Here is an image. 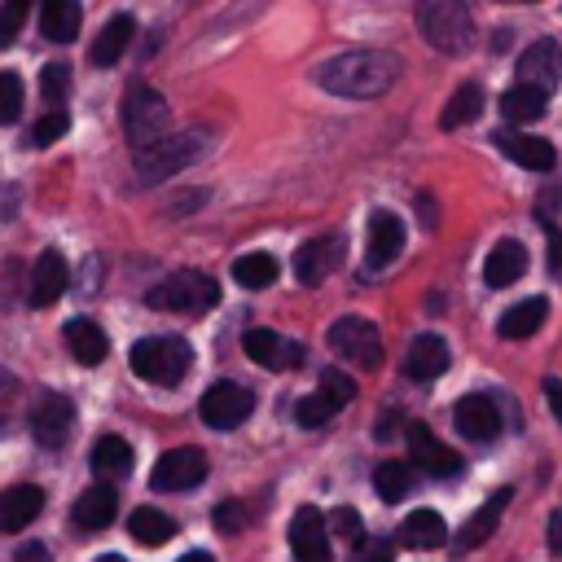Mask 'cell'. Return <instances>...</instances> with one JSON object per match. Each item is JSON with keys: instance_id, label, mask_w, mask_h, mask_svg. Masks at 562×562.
Instances as JSON below:
<instances>
[{"instance_id": "cell-28", "label": "cell", "mask_w": 562, "mask_h": 562, "mask_svg": "<svg viewBox=\"0 0 562 562\" xmlns=\"http://www.w3.org/2000/svg\"><path fill=\"white\" fill-rule=\"evenodd\" d=\"M40 31L53 44H70L79 35V0H44L40 9Z\"/></svg>"}, {"instance_id": "cell-2", "label": "cell", "mask_w": 562, "mask_h": 562, "mask_svg": "<svg viewBox=\"0 0 562 562\" xmlns=\"http://www.w3.org/2000/svg\"><path fill=\"white\" fill-rule=\"evenodd\" d=\"M417 13V31L430 48L439 53H470L474 44V18L465 9V0H413Z\"/></svg>"}, {"instance_id": "cell-16", "label": "cell", "mask_w": 562, "mask_h": 562, "mask_svg": "<svg viewBox=\"0 0 562 562\" xmlns=\"http://www.w3.org/2000/svg\"><path fill=\"white\" fill-rule=\"evenodd\" d=\"M558 79H562V44L558 40L527 44V53L518 57V83H536L549 92Z\"/></svg>"}, {"instance_id": "cell-32", "label": "cell", "mask_w": 562, "mask_h": 562, "mask_svg": "<svg viewBox=\"0 0 562 562\" xmlns=\"http://www.w3.org/2000/svg\"><path fill=\"white\" fill-rule=\"evenodd\" d=\"M127 531H132L136 544H167L176 536V522H171V514H162L154 505H140V509H132Z\"/></svg>"}, {"instance_id": "cell-38", "label": "cell", "mask_w": 562, "mask_h": 562, "mask_svg": "<svg viewBox=\"0 0 562 562\" xmlns=\"http://www.w3.org/2000/svg\"><path fill=\"white\" fill-rule=\"evenodd\" d=\"M334 408H342V404H351L356 400V382L347 378V373H338V369H325L321 373V386H316Z\"/></svg>"}, {"instance_id": "cell-4", "label": "cell", "mask_w": 562, "mask_h": 562, "mask_svg": "<svg viewBox=\"0 0 562 562\" xmlns=\"http://www.w3.org/2000/svg\"><path fill=\"white\" fill-rule=\"evenodd\" d=\"M123 136L127 145L140 154L149 145H158L167 136V101L158 88H145L136 83L127 97H123Z\"/></svg>"}, {"instance_id": "cell-53", "label": "cell", "mask_w": 562, "mask_h": 562, "mask_svg": "<svg viewBox=\"0 0 562 562\" xmlns=\"http://www.w3.org/2000/svg\"><path fill=\"white\" fill-rule=\"evenodd\" d=\"M509 4H536V0H509Z\"/></svg>"}, {"instance_id": "cell-34", "label": "cell", "mask_w": 562, "mask_h": 562, "mask_svg": "<svg viewBox=\"0 0 562 562\" xmlns=\"http://www.w3.org/2000/svg\"><path fill=\"white\" fill-rule=\"evenodd\" d=\"M373 483H378V496H382L386 505H400V501L413 492L417 474H413L408 461H382V465L373 470Z\"/></svg>"}, {"instance_id": "cell-43", "label": "cell", "mask_w": 562, "mask_h": 562, "mask_svg": "<svg viewBox=\"0 0 562 562\" xmlns=\"http://www.w3.org/2000/svg\"><path fill=\"white\" fill-rule=\"evenodd\" d=\"M395 553H391V544L386 540H378V536H369V540H356V549H351V562H391Z\"/></svg>"}, {"instance_id": "cell-9", "label": "cell", "mask_w": 562, "mask_h": 562, "mask_svg": "<svg viewBox=\"0 0 562 562\" xmlns=\"http://www.w3.org/2000/svg\"><path fill=\"white\" fill-rule=\"evenodd\" d=\"M70 426H75V404L61 391H44L35 400V408H31V435H35V443L61 448L70 439Z\"/></svg>"}, {"instance_id": "cell-39", "label": "cell", "mask_w": 562, "mask_h": 562, "mask_svg": "<svg viewBox=\"0 0 562 562\" xmlns=\"http://www.w3.org/2000/svg\"><path fill=\"white\" fill-rule=\"evenodd\" d=\"M66 88H70V66L66 61H48L44 70H40V92H44V101H61L66 97Z\"/></svg>"}, {"instance_id": "cell-30", "label": "cell", "mask_w": 562, "mask_h": 562, "mask_svg": "<svg viewBox=\"0 0 562 562\" xmlns=\"http://www.w3.org/2000/svg\"><path fill=\"white\" fill-rule=\"evenodd\" d=\"M544 316H549V303H544V299H522V303H514V307L501 316L496 334H501V338H531V334L544 325Z\"/></svg>"}, {"instance_id": "cell-36", "label": "cell", "mask_w": 562, "mask_h": 562, "mask_svg": "<svg viewBox=\"0 0 562 562\" xmlns=\"http://www.w3.org/2000/svg\"><path fill=\"white\" fill-rule=\"evenodd\" d=\"M334 413H338V408H334V404H329L321 391H312V395H303V400L294 404V422H299L303 430H316V426H325Z\"/></svg>"}, {"instance_id": "cell-37", "label": "cell", "mask_w": 562, "mask_h": 562, "mask_svg": "<svg viewBox=\"0 0 562 562\" xmlns=\"http://www.w3.org/2000/svg\"><path fill=\"white\" fill-rule=\"evenodd\" d=\"M31 4H35V0H4V4H0V48H9V44L22 35V26H26V18H31Z\"/></svg>"}, {"instance_id": "cell-22", "label": "cell", "mask_w": 562, "mask_h": 562, "mask_svg": "<svg viewBox=\"0 0 562 562\" xmlns=\"http://www.w3.org/2000/svg\"><path fill=\"white\" fill-rule=\"evenodd\" d=\"M40 509H44V487H35V483H13V487H4V492H0V531L26 527Z\"/></svg>"}, {"instance_id": "cell-33", "label": "cell", "mask_w": 562, "mask_h": 562, "mask_svg": "<svg viewBox=\"0 0 562 562\" xmlns=\"http://www.w3.org/2000/svg\"><path fill=\"white\" fill-rule=\"evenodd\" d=\"M92 470H97L101 479H123V474L132 470V448H127V439L101 435V439L92 443Z\"/></svg>"}, {"instance_id": "cell-42", "label": "cell", "mask_w": 562, "mask_h": 562, "mask_svg": "<svg viewBox=\"0 0 562 562\" xmlns=\"http://www.w3.org/2000/svg\"><path fill=\"white\" fill-rule=\"evenodd\" d=\"M66 127H70L66 110H48V114L31 127V140H35V145H53V140H61V136H66Z\"/></svg>"}, {"instance_id": "cell-35", "label": "cell", "mask_w": 562, "mask_h": 562, "mask_svg": "<svg viewBox=\"0 0 562 562\" xmlns=\"http://www.w3.org/2000/svg\"><path fill=\"white\" fill-rule=\"evenodd\" d=\"M233 281H237V285H246V290H263V285H272V281H277V259H272V255H263V250L241 255V259L233 263Z\"/></svg>"}, {"instance_id": "cell-46", "label": "cell", "mask_w": 562, "mask_h": 562, "mask_svg": "<svg viewBox=\"0 0 562 562\" xmlns=\"http://www.w3.org/2000/svg\"><path fill=\"white\" fill-rule=\"evenodd\" d=\"M544 400H549L553 417L562 422V378H549V382H544Z\"/></svg>"}, {"instance_id": "cell-29", "label": "cell", "mask_w": 562, "mask_h": 562, "mask_svg": "<svg viewBox=\"0 0 562 562\" xmlns=\"http://www.w3.org/2000/svg\"><path fill=\"white\" fill-rule=\"evenodd\" d=\"M66 347H70V356H75L79 364H101L105 351H110V338H105L101 325H92V321H70V325H66Z\"/></svg>"}, {"instance_id": "cell-14", "label": "cell", "mask_w": 562, "mask_h": 562, "mask_svg": "<svg viewBox=\"0 0 562 562\" xmlns=\"http://www.w3.org/2000/svg\"><path fill=\"white\" fill-rule=\"evenodd\" d=\"M400 250H404V224H400V215L373 211L369 215V233H364V263L369 268H386Z\"/></svg>"}, {"instance_id": "cell-8", "label": "cell", "mask_w": 562, "mask_h": 562, "mask_svg": "<svg viewBox=\"0 0 562 562\" xmlns=\"http://www.w3.org/2000/svg\"><path fill=\"white\" fill-rule=\"evenodd\" d=\"M250 408H255V395H250L241 382H215V386H206V395H202V404H198V413H202V422H206L211 430H233V426H241V422L250 417Z\"/></svg>"}, {"instance_id": "cell-41", "label": "cell", "mask_w": 562, "mask_h": 562, "mask_svg": "<svg viewBox=\"0 0 562 562\" xmlns=\"http://www.w3.org/2000/svg\"><path fill=\"white\" fill-rule=\"evenodd\" d=\"M211 518H215V527H220L224 536H228V531H246V527H250V509H246L241 501H220Z\"/></svg>"}, {"instance_id": "cell-47", "label": "cell", "mask_w": 562, "mask_h": 562, "mask_svg": "<svg viewBox=\"0 0 562 562\" xmlns=\"http://www.w3.org/2000/svg\"><path fill=\"white\" fill-rule=\"evenodd\" d=\"M13 395H18L13 378H9V373H0V422H4V417H9V408H13Z\"/></svg>"}, {"instance_id": "cell-15", "label": "cell", "mask_w": 562, "mask_h": 562, "mask_svg": "<svg viewBox=\"0 0 562 562\" xmlns=\"http://www.w3.org/2000/svg\"><path fill=\"white\" fill-rule=\"evenodd\" d=\"M452 422H457V430H461L465 439H474V443H487V439L501 435V413H496V404H492L487 395H479V391L457 400Z\"/></svg>"}, {"instance_id": "cell-3", "label": "cell", "mask_w": 562, "mask_h": 562, "mask_svg": "<svg viewBox=\"0 0 562 562\" xmlns=\"http://www.w3.org/2000/svg\"><path fill=\"white\" fill-rule=\"evenodd\" d=\"M132 373L136 378H145V382H154V386H176L184 373H189V360H193V351H189V342L184 338H176V334H149V338H140V342H132Z\"/></svg>"}, {"instance_id": "cell-23", "label": "cell", "mask_w": 562, "mask_h": 562, "mask_svg": "<svg viewBox=\"0 0 562 562\" xmlns=\"http://www.w3.org/2000/svg\"><path fill=\"white\" fill-rule=\"evenodd\" d=\"M338 263V237H312L307 246H299L294 255V277L303 285H321Z\"/></svg>"}, {"instance_id": "cell-40", "label": "cell", "mask_w": 562, "mask_h": 562, "mask_svg": "<svg viewBox=\"0 0 562 562\" xmlns=\"http://www.w3.org/2000/svg\"><path fill=\"white\" fill-rule=\"evenodd\" d=\"M22 114V79L13 70H0V123H13Z\"/></svg>"}, {"instance_id": "cell-17", "label": "cell", "mask_w": 562, "mask_h": 562, "mask_svg": "<svg viewBox=\"0 0 562 562\" xmlns=\"http://www.w3.org/2000/svg\"><path fill=\"white\" fill-rule=\"evenodd\" d=\"M66 281H70V268L57 250H44L35 259V272H31V290H26V303L31 307H53L61 294H66Z\"/></svg>"}, {"instance_id": "cell-51", "label": "cell", "mask_w": 562, "mask_h": 562, "mask_svg": "<svg viewBox=\"0 0 562 562\" xmlns=\"http://www.w3.org/2000/svg\"><path fill=\"white\" fill-rule=\"evenodd\" d=\"M553 544H558V549H562V514H558V518H553Z\"/></svg>"}, {"instance_id": "cell-26", "label": "cell", "mask_w": 562, "mask_h": 562, "mask_svg": "<svg viewBox=\"0 0 562 562\" xmlns=\"http://www.w3.org/2000/svg\"><path fill=\"white\" fill-rule=\"evenodd\" d=\"M443 540H448V527H443V518L435 509H413L404 518V527H400V544L404 549H439Z\"/></svg>"}, {"instance_id": "cell-5", "label": "cell", "mask_w": 562, "mask_h": 562, "mask_svg": "<svg viewBox=\"0 0 562 562\" xmlns=\"http://www.w3.org/2000/svg\"><path fill=\"white\" fill-rule=\"evenodd\" d=\"M145 303L158 307V312H193L198 316V312H206V307L220 303V285L206 272H176V277L158 281L145 294Z\"/></svg>"}, {"instance_id": "cell-52", "label": "cell", "mask_w": 562, "mask_h": 562, "mask_svg": "<svg viewBox=\"0 0 562 562\" xmlns=\"http://www.w3.org/2000/svg\"><path fill=\"white\" fill-rule=\"evenodd\" d=\"M97 562H123V558H119V553H101Z\"/></svg>"}, {"instance_id": "cell-12", "label": "cell", "mask_w": 562, "mask_h": 562, "mask_svg": "<svg viewBox=\"0 0 562 562\" xmlns=\"http://www.w3.org/2000/svg\"><path fill=\"white\" fill-rule=\"evenodd\" d=\"M290 553L299 562H329V527L316 505H299L290 518Z\"/></svg>"}, {"instance_id": "cell-19", "label": "cell", "mask_w": 562, "mask_h": 562, "mask_svg": "<svg viewBox=\"0 0 562 562\" xmlns=\"http://www.w3.org/2000/svg\"><path fill=\"white\" fill-rule=\"evenodd\" d=\"M114 514H119V492H114L110 483H92V487L75 501L70 522H75L79 531H105V527L114 522Z\"/></svg>"}, {"instance_id": "cell-49", "label": "cell", "mask_w": 562, "mask_h": 562, "mask_svg": "<svg viewBox=\"0 0 562 562\" xmlns=\"http://www.w3.org/2000/svg\"><path fill=\"white\" fill-rule=\"evenodd\" d=\"M180 562H215V558H211V553H206V549H193V553H184V558H180Z\"/></svg>"}, {"instance_id": "cell-20", "label": "cell", "mask_w": 562, "mask_h": 562, "mask_svg": "<svg viewBox=\"0 0 562 562\" xmlns=\"http://www.w3.org/2000/svg\"><path fill=\"white\" fill-rule=\"evenodd\" d=\"M496 149L505 158H514L518 167H527V171H549L558 162L553 145L544 136H531V132H496Z\"/></svg>"}, {"instance_id": "cell-48", "label": "cell", "mask_w": 562, "mask_h": 562, "mask_svg": "<svg viewBox=\"0 0 562 562\" xmlns=\"http://www.w3.org/2000/svg\"><path fill=\"white\" fill-rule=\"evenodd\" d=\"M417 206H422V224H426V228H435V206H430V198H426V193L417 198Z\"/></svg>"}, {"instance_id": "cell-7", "label": "cell", "mask_w": 562, "mask_h": 562, "mask_svg": "<svg viewBox=\"0 0 562 562\" xmlns=\"http://www.w3.org/2000/svg\"><path fill=\"white\" fill-rule=\"evenodd\" d=\"M198 154H202V140H198L193 132L162 136L158 145H149V149H140V154H136V176H140L145 184H154V180L176 176L180 167H189Z\"/></svg>"}, {"instance_id": "cell-24", "label": "cell", "mask_w": 562, "mask_h": 562, "mask_svg": "<svg viewBox=\"0 0 562 562\" xmlns=\"http://www.w3.org/2000/svg\"><path fill=\"white\" fill-rule=\"evenodd\" d=\"M505 505H509V487H496L474 514H470V522L461 527V536H457V549H474V544H483L492 531H496V522H501V514H505Z\"/></svg>"}, {"instance_id": "cell-25", "label": "cell", "mask_w": 562, "mask_h": 562, "mask_svg": "<svg viewBox=\"0 0 562 562\" xmlns=\"http://www.w3.org/2000/svg\"><path fill=\"white\" fill-rule=\"evenodd\" d=\"M132 35H136V18H132V13H114V18L101 26V35L92 40V61H97V66H114V61L127 53Z\"/></svg>"}, {"instance_id": "cell-10", "label": "cell", "mask_w": 562, "mask_h": 562, "mask_svg": "<svg viewBox=\"0 0 562 562\" xmlns=\"http://www.w3.org/2000/svg\"><path fill=\"white\" fill-rule=\"evenodd\" d=\"M202 479H206V452L202 448H171L158 457V465L149 474L154 492H184Z\"/></svg>"}, {"instance_id": "cell-6", "label": "cell", "mask_w": 562, "mask_h": 562, "mask_svg": "<svg viewBox=\"0 0 562 562\" xmlns=\"http://www.w3.org/2000/svg\"><path fill=\"white\" fill-rule=\"evenodd\" d=\"M325 342L334 347V356L360 364V369H378L382 364V334L364 321V316H338L325 329Z\"/></svg>"}, {"instance_id": "cell-44", "label": "cell", "mask_w": 562, "mask_h": 562, "mask_svg": "<svg viewBox=\"0 0 562 562\" xmlns=\"http://www.w3.org/2000/svg\"><path fill=\"white\" fill-rule=\"evenodd\" d=\"M334 536H342V540H360V514L356 509H334Z\"/></svg>"}, {"instance_id": "cell-13", "label": "cell", "mask_w": 562, "mask_h": 562, "mask_svg": "<svg viewBox=\"0 0 562 562\" xmlns=\"http://www.w3.org/2000/svg\"><path fill=\"white\" fill-rule=\"evenodd\" d=\"M404 435H408V452H413V461H417L426 474L448 479V474H457V470H461V457H457L448 443H439V439L430 435V426H426V422H408V426H404Z\"/></svg>"}, {"instance_id": "cell-50", "label": "cell", "mask_w": 562, "mask_h": 562, "mask_svg": "<svg viewBox=\"0 0 562 562\" xmlns=\"http://www.w3.org/2000/svg\"><path fill=\"white\" fill-rule=\"evenodd\" d=\"M22 562H40V544H31V549H22Z\"/></svg>"}, {"instance_id": "cell-1", "label": "cell", "mask_w": 562, "mask_h": 562, "mask_svg": "<svg viewBox=\"0 0 562 562\" xmlns=\"http://www.w3.org/2000/svg\"><path fill=\"white\" fill-rule=\"evenodd\" d=\"M400 79V57L386 48H347L329 61L316 66V83L334 97H351V101H369L391 92Z\"/></svg>"}, {"instance_id": "cell-11", "label": "cell", "mask_w": 562, "mask_h": 562, "mask_svg": "<svg viewBox=\"0 0 562 562\" xmlns=\"http://www.w3.org/2000/svg\"><path fill=\"white\" fill-rule=\"evenodd\" d=\"M241 351H246L259 369H272V373H285V369H299V364H303V347L290 342V338H281L277 329H246Z\"/></svg>"}, {"instance_id": "cell-27", "label": "cell", "mask_w": 562, "mask_h": 562, "mask_svg": "<svg viewBox=\"0 0 562 562\" xmlns=\"http://www.w3.org/2000/svg\"><path fill=\"white\" fill-rule=\"evenodd\" d=\"M549 105V92L536 88V83H514L505 97H501V114L505 123H536Z\"/></svg>"}, {"instance_id": "cell-21", "label": "cell", "mask_w": 562, "mask_h": 562, "mask_svg": "<svg viewBox=\"0 0 562 562\" xmlns=\"http://www.w3.org/2000/svg\"><path fill=\"white\" fill-rule=\"evenodd\" d=\"M522 272H527V246L514 241V237L496 241L492 255H487V263H483V281H487L492 290H505V285H514Z\"/></svg>"}, {"instance_id": "cell-45", "label": "cell", "mask_w": 562, "mask_h": 562, "mask_svg": "<svg viewBox=\"0 0 562 562\" xmlns=\"http://www.w3.org/2000/svg\"><path fill=\"white\" fill-rule=\"evenodd\" d=\"M549 272L562 281V233L549 224Z\"/></svg>"}, {"instance_id": "cell-31", "label": "cell", "mask_w": 562, "mask_h": 562, "mask_svg": "<svg viewBox=\"0 0 562 562\" xmlns=\"http://www.w3.org/2000/svg\"><path fill=\"white\" fill-rule=\"evenodd\" d=\"M479 114H483V88H479V83H461V88L448 97V105H443V114H439V127H443V132H457V127L474 123Z\"/></svg>"}, {"instance_id": "cell-18", "label": "cell", "mask_w": 562, "mask_h": 562, "mask_svg": "<svg viewBox=\"0 0 562 562\" xmlns=\"http://www.w3.org/2000/svg\"><path fill=\"white\" fill-rule=\"evenodd\" d=\"M448 342L439 338V334H417L413 342H408V351H404V373L413 378V382H435L443 369H448Z\"/></svg>"}]
</instances>
